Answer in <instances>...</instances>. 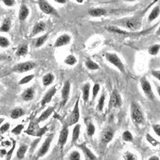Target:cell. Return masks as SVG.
Returning <instances> with one entry per match:
<instances>
[{
    "label": "cell",
    "mask_w": 160,
    "mask_h": 160,
    "mask_svg": "<svg viewBox=\"0 0 160 160\" xmlns=\"http://www.w3.org/2000/svg\"><path fill=\"white\" fill-rule=\"evenodd\" d=\"M148 8L143 12L139 14V15L133 17H128V18H121V19L115 20L114 23L116 26L126 28V29L130 30V31H138L142 27V17H143L142 15L145 14L146 11H148Z\"/></svg>",
    "instance_id": "6da1fadb"
},
{
    "label": "cell",
    "mask_w": 160,
    "mask_h": 160,
    "mask_svg": "<svg viewBox=\"0 0 160 160\" xmlns=\"http://www.w3.org/2000/svg\"><path fill=\"white\" fill-rule=\"evenodd\" d=\"M131 116L135 123L142 124L144 122V115L142 110L137 102H132L131 104Z\"/></svg>",
    "instance_id": "7a4b0ae2"
},
{
    "label": "cell",
    "mask_w": 160,
    "mask_h": 160,
    "mask_svg": "<svg viewBox=\"0 0 160 160\" xmlns=\"http://www.w3.org/2000/svg\"><path fill=\"white\" fill-rule=\"evenodd\" d=\"M105 58L108 62L111 63L113 66H115L120 72L125 74V67H124L123 62H122V60L120 59L119 57L115 53H106Z\"/></svg>",
    "instance_id": "3957f363"
},
{
    "label": "cell",
    "mask_w": 160,
    "mask_h": 160,
    "mask_svg": "<svg viewBox=\"0 0 160 160\" xmlns=\"http://www.w3.org/2000/svg\"><path fill=\"white\" fill-rule=\"evenodd\" d=\"M80 118V112H79V98H77L76 102H75V107L73 108L71 114L69 115V117L67 119L66 126L70 127V126L75 125L78 123V120Z\"/></svg>",
    "instance_id": "277c9868"
},
{
    "label": "cell",
    "mask_w": 160,
    "mask_h": 160,
    "mask_svg": "<svg viewBox=\"0 0 160 160\" xmlns=\"http://www.w3.org/2000/svg\"><path fill=\"white\" fill-rule=\"evenodd\" d=\"M37 2H38L40 10L43 13H45L47 15H54V16L60 18V15L58 11L55 9L53 6H51L49 3L48 0H37Z\"/></svg>",
    "instance_id": "5b68a950"
},
{
    "label": "cell",
    "mask_w": 160,
    "mask_h": 160,
    "mask_svg": "<svg viewBox=\"0 0 160 160\" xmlns=\"http://www.w3.org/2000/svg\"><path fill=\"white\" fill-rule=\"evenodd\" d=\"M36 63L32 62V61H28V62H20V63H18L15 66H14V68H12L11 71L15 73H18V74L28 72V71H31V70L35 69V68H36Z\"/></svg>",
    "instance_id": "8992f818"
},
{
    "label": "cell",
    "mask_w": 160,
    "mask_h": 160,
    "mask_svg": "<svg viewBox=\"0 0 160 160\" xmlns=\"http://www.w3.org/2000/svg\"><path fill=\"white\" fill-rule=\"evenodd\" d=\"M54 136H55V135H54V134H51V135H50L48 138H46L45 141L43 142V143L41 145V147L39 148L38 151H37V158H42V157H43L44 155H46L48 154L50 148H51V143H52Z\"/></svg>",
    "instance_id": "52a82bcc"
},
{
    "label": "cell",
    "mask_w": 160,
    "mask_h": 160,
    "mask_svg": "<svg viewBox=\"0 0 160 160\" xmlns=\"http://www.w3.org/2000/svg\"><path fill=\"white\" fill-rule=\"evenodd\" d=\"M70 93H71V82L69 80H67L62 87V91H61V102L59 104L60 108L65 107L67 102H68L70 98Z\"/></svg>",
    "instance_id": "ba28073f"
},
{
    "label": "cell",
    "mask_w": 160,
    "mask_h": 160,
    "mask_svg": "<svg viewBox=\"0 0 160 160\" xmlns=\"http://www.w3.org/2000/svg\"><path fill=\"white\" fill-rule=\"evenodd\" d=\"M140 84H141V88H142V91H143L144 95H146L147 98H148L151 100H155V97L154 93L152 91V87H151V83L148 80V78H145V77H142L141 79H140Z\"/></svg>",
    "instance_id": "9c48e42d"
},
{
    "label": "cell",
    "mask_w": 160,
    "mask_h": 160,
    "mask_svg": "<svg viewBox=\"0 0 160 160\" xmlns=\"http://www.w3.org/2000/svg\"><path fill=\"white\" fill-rule=\"evenodd\" d=\"M122 98L120 96L119 93L118 92L116 89L113 90L112 93L110 98L109 103H108V108L112 109V108H119L122 106Z\"/></svg>",
    "instance_id": "30bf717a"
},
{
    "label": "cell",
    "mask_w": 160,
    "mask_h": 160,
    "mask_svg": "<svg viewBox=\"0 0 160 160\" xmlns=\"http://www.w3.org/2000/svg\"><path fill=\"white\" fill-rule=\"evenodd\" d=\"M115 130L111 127H107L101 133V143L107 145L112 141L115 136Z\"/></svg>",
    "instance_id": "8fae6325"
},
{
    "label": "cell",
    "mask_w": 160,
    "mask_h": 160,
    "mask_svg": "<svg viewBox=\"0 0 160 160\" xmlns=\"http://www.w3.org/2000/svg\"><path fill=\"white\" fill-rule=\"evenodd\" d=\"M68 135H69V127L68 126H63L62 130L60 131L59 136H58V143L59 145L61 150L63 149L64 146L66 145L68 139Z\"/></svg>",
    "instance_id": "7c38bea8"
},
{
    "label": "cell",
    "mask_w": 160,
    "mask_h": 160,
    "mask_svg": "<svg viewBox=\"0 0 160 160\" xmlns=\"http://www.w3.org/2000/svg\"><path fill=\"white\" fill-rule=\"evenodd\" d=\"M56 92H57L56 87H55V86H54V87H51V88H50V89L48 90L47 92H46V94L43 95V97H42V100H41V102H40L41 106H42V107H43V106H46L47 104L49 103L51 100H52L53 97L55 96V95L56 94Z\"/></svg>",
    "instance_id": "4fadbf2b"
},
{
    "label": "cell",
    "mask_w": 160,
    "mask_h": 160,
    "mask_svg": "<svg viewBox=\"0 0 160 160\" xmlns=\"http://www.w3.org/2000/svg\"><path fill=\"white\" fill-rule=\"evenodd\" d=\"M71 40V37L68 34H63V35H61L55 42V48H62L64 46L68 45Z\"/></svg>",
    "instance_id": "5bb4252c"
},
{
    "label": "cell",
    "mask_w": 160,
    "mask_h": 160,
    "mask_svg": "<svg viewBox=\"0 0 160 160\" xmlns=\"http://www.w3.org/2000/svg\"><path fill=\"white\" fill-rule=\"evenodd\" d=\"M77 146H78V148H79L81 151H82L86 158H88L89 160H97V158L96 156H95V154L91 151V149H89V148L87 147L86 143H81L78 144V145Z\"/></svg>",
    "instance_id": "9a60e30c"
},
{
    "label": "cell",
    "mask_w": 160,
    "mask_h": 160,
    "mask_svg": "<svg viewBox=\"0 0 160 160\" xmlns=\"http://www.w3.org/2000/svg\"><path fill=\"white\" fill-rule=\"evenodd\" d=\"M30 15V10L28 8V6H26L25 4H22L20 7L19 11H18V19L21 22L25 21L27 18H28Z\"/></svg>",
    "instance_id": "2e32d148"
},
{
    "label": "cell",
    "mask_w": 160,
    "mask_h": 160,
    "mask_svg": "<svg viewBox=\"0 0 160 160\" xmlns=\"http://www.w3.org/2000/svg\"><path fill=\"white\" fill-rule=\"evenodd\" d=\"M39 127H38V123L35 121H31L30 122V125L27 131H25L28 135H32V136H37V133H38Z\"/></svg>",
    "instance_id": "e0dca14e"
},
{
    "label": "cell",
    "mask_w": 160,
    "mask_h": 160,
    "mask_svg": "<svg viewBox=\"0 0 160 160\" xmlns=\"http://www.w3.org/2000/svg\"><path fill=\"white\" fill-rule=\"evenodd\" d=\"M54 111H55V107H49L48 109L45 110V111L41 114V115H40L38 118V119L36 120V122H38V123H40V122H43V121H45V120H47L50 116H51V114L54 112Z\"/></svg>",
    "instance_id": "ac0fdd59"
},
{
    "label": "cell",
    "mask_w": 160,
    "mask_h": 160,
    "mask_svg": "<svg viewBox=\"0 0 160 160\" xmlns=\"http://www.w3.org/2000/svg\"><path fill=\"white\" fill-rule=\"evenodd\" d=\"M88 14L91 17H102L105 16L107 15V10L104 8H91L88 11Z\"/></svg>",
    "instance_id": "d6986e66"
},
{
    "label": "cell",
    "mask_w": 160,
    "mask_h": 160,
    "mask_svg": "<svg viewBox=\"0 0 160 160\" xmlns=\"http://www.w3.org/2000/svg\"><path fill=\"white\" fill-rule=\"evenodd\" d=\"M46 28V24L43 22H38L37 23H35V25L34 26L33 28L32 31H31V36H35V35H38L39 33L44 31Z\"/></svg>",
    "instance_id": "ffe728a7"
},
{
    "label": "cell",
    "mask_w": 160,
    "mask_h": 160,
    "mask_svg": "<svg viewBox=\"0 0 160 160\" xmlns=\"http://www.w3.org/2000/svg\"><path fill=\"white\" fill-rule=\"evenodd\" d=\"M34 97H35V89L33 88H28L22 94V98L24 101H26V102H28V101L32 100L34 98Z\"/></svg>",
    "instance_id": "44dd1931"
},
{
    "label": "cell",
    "mask_w": 160,
    "mask_h": 160,
    "mask_svg": "<svg viewBox=\"0 0 160 160\" xmlns=\"http://www.w3.org/2000/svg\"><path fill=\"white\" fill-rule=\"evenodd\" d=\"M80 129H81V126L79 124H75V127L72 130V137H71V142H72L73 144L76 143L77 141L79 138Z\"/></svg>",
    "instance_id": "7402d4cb"
},
{
    "label": "cell",
    "mask_w": 160,
    "mask_h": 160,
    "mask_svg": "<svg viewBox=\"0 0 160 160\" xmlns=\"http://www.w3.org/2000/svg\"><path fill=\"white\" fill-rule=\"evenodd\" d=\"M11 21L10 18H6L0 26V32L8 33L11 31Z\"/></svg>",
    "instance_id": "603a6c76"
},
{
    "label": "cell",
    "mask_w": 160,
    "mask_h": 160,
    "mask_svg": "<svg viewBox=\"0 0 160 160\" xmlns=\"http://www.w3.org/2000/svg\"><path fill=\"white\" fill-rule=\"evenodd\" d=\"M90 90H91V84L89 82L84 84L82 88V98H83L84 102H88L90 98Z\"/></svg>",
    "instance_id": "cb8c5ba5"
},
{
    "label": "cell",
    "mask_w": 160,
    "mask_h": 160,
    "mask_svg": "<svg viewBox=\"0 0 160 160\" xmlns=\"http://www.w3.org/2000/svg\"><path fill=\"white\" fill-rule=\"evenodd\" d=\"M159 14H160V10H159V6L157 5L156 7L153 8L151 10V11L150 12L149 15H148V22H151L154 20L156 19L158 16H159Z\"/></svg>",
    "instance_id": "d4e9b609"
},
{
    "label": "cell",
    "mask_w": 160,
    "mask_h": 160,
    "mask_svg": "<svg viewBox=\"0 0 160 160\" xmlns=\"http://www.w3.org/2000/svg\"><path fill=\"white\" fill-rule=\"evenodd\" d=\"M24 114H25V111H24V110L22 108H16L11 111L10 116H11V118L12 119H17V118L22 117Z\"/></svg>",
    "instance_id": "484cf974"
},
{
    "label": "cell",
    "mask_w": 160,
    "mask_h": 160,
    "mask_svg": "<svg viewBox=\"0 0 160 160\" xmlns=\"http://www.w3.org/2000/svg\"><path fill=\"white\" fill-rule=\"evenodd\" d=\"M105 29L107 31H110V32L115 33V34H118V35H128L129 34L128 31L120 29V28H118V27H115V26H108V27H106Z\"/></svg>",
    "instance_id": "4316f807"
},
{
    "label": "cell",
    "mask_w": 160,
    "mask_h": 160,
    "mask_svg": "<svg viewBox=\"0 0 160 160\" xmlns=\"http://www.w3.org/2000/svg\"><path fill=\"white\" fill-rule=\"evenodd\" d=\"M28 151V146L27 145H21L19 147L18 150H17L16 152V156L18 160H22L23 159L24 157H25L26 153Z\"/></svg>",
    "instance_id": "83f0119b"
},
{
    "label": "cell",
    "mask_w": 160,
    "mask_h": 160,
    "mask_svg": "<svg viewBox=\"0 0 160 160\" xmlns=\"http://www.w3.org/2000/svg\"><path fill=\"white\" fill-rule=\"evenodd\" d=\"M54 80H55V76L52 73H48L47 75L42 77V84L44 87H48V86L51 85V83L54 82Z\"/></svg>",
    "instance_id": "f1b7e54d"
},
{
    "label": "cell",
    "mask_w": 160,
    "mask_h": 160,
    "mask_svg": "<svg viewBox=\"0 0 160 160\" xmlns=\"http://www.w3.org/2000/svg\"><path fill=\"white\" fill-rule=\"evenodd\" d=\"M85 66L86 68L90 70V71H96V70L99 69V65L95 62H94L93 60L90 59V58L86 59Z\"/></svg>",
    "instance_id": "f546056e"
},
{
    "label": "cell",
    "mask_w": 160,
    "mask_h": 160,
    "mask_svg": "<svg viewBox=\"0 0 160 160\" xmlns=\"http://www.w3.org/2000/svg\"><path fill=\"white\" fill-rule=\"evenodd\" d=\"M48 38V34H46V35H42V36H39L38 38H37L36 39H35V48H40V47H42V46L47 42Z\"/></svg>",
    "instance_id": "4dcf8cb0"
},
{
    "label": "cell",
    "mask_w": 160,
    "mask_h": 160,
    "mask_svg": "<svg viewBox=\"0 0 160 160\" xmlns=\"http://www.w3.org/2000/svg\"><path fill=\"white\" fill-rule=\"evenodd\" d=\"M28 53V45H22L17 49L15 55L18 57L24 56Z\"/></svg>",
    "instance_id": "1f68e13d"
},
{
    "label": "cell",
    "mask_w": 160,
    "mask_h": 160,
    "mask_svg": "<svg viewBox=\"0 0 160 160\" xmlns=\"http://www.w3.org/2000/svg\"><path fill=\"white\" fill-rule=\"evenodd\" d=\"M64 62L68 66H74L77 63V58L73 55H69L65 58Z\"/></svg>",
    "instance_id": "d6a6232c"
},
{
    "label": "cell",
    "mask_w": 160,
    "mask_h": 160,
    "mask_svg": "<svg viewBox=\"0 0 160 160\" xmlns=\"http://www.w3.org/2000/svg\"><path fill=\"white\" fill-rule=\"evenodd\" d=\"M122 139L125 141V142H132L134 141V137H133L132 134L131 133L130 131H125L123 133H122Z\"/></svg>",
    "instance_id": "836d02e7"
},
{
    "label": "cell",
    "mask_w": 160,
    "mask_h": 160,
    "mask_svg": "<svg viewBox=\"0 0 160 160\" xmlns=\"http://www.w3.org/2000/svg\"><path fill=\"white\" fill-rule=\"evenodd\" d=\"M160 49V45L159 44H154V45L151 46L148 49V52L151 55H156L158 54V51Z\"/></svg>",
    "instance_id": "e575fe53"
},
{
    "label": "cell",
    "mask_w": 160,
    "mask_h": 160,
    "mask_svg": "<svg viewBox=\"0 0 160 160\" xmlns=\"http://www.w3.org/2000/svg\"><path fill=\"white\" fill-rule=\"evenodd\" d=\"M95 133V127L92 122H88L87 125V134L89 137H92Z\"/></svg>",
    "instance_id": "d590c367"
},
{
    "label": "cell",
    "mask_w": 160,
    "mask_h": 160,
    "mask_svg": "<svg viewBox=\"0 0 160 160\" xmlns=\"http://www.w3.org/2000/svg\"><path fill=\"white\" fill-rule=\"evenodd\" d=\"M123 160H138V157L134 153L128 151L123 154Z\"/></svg>",
    "instance_id": "8d00e7d4"
},
{
    "label": "cell",
    "mask_w": 160,
    "mask_h": 160,
    "mask_svg": "<svg viewBox=\"0 0 160 160\" xmlns=\"http://www.w3.org/2000/svg\"><path fill=\"white\" fill-rule=\"evenodd\" d=\"M105 99H106L105 94H102V95H100V98L99 99H98V106H97L98 110L99 111H102V110H103L104 105H105Z\"/></svg>",
    "instance_id": "74e56055"
},
{
    "label": "cell",
    "mask_w": 160,
    "mask_h": 160,
    "mask_svg": "<svg viewBox=\"0 0 160 160\" xmlns=\"http://www.w3.org/2000/svg\"><path fill=\"white\" fill-rule=\"evenodd\" d=\"M34 78H35V75H27V76L21 78V80H19L18 84H19V85H25V84H28V82H31V80H32Z\"/></svg>",
    "instance_id": "f35d334b"
},
{
    "label": "cell",
    "mask_w": 160,
    "mask_h": 160,
    "mask_svg": "<svg viewBox=\"0 0 160 160\" xmlns=\"http://www.w3.org/2000/svg\"><path fill=\"white\" fill-rule=\"evenodd\" d=\"M10 41L7 37L0 36V48H8L10 46Z\"/></svg>",
    "instance_id": "ab89813d"
},
{
    "label": "cell",
    "mask_w": 160,
    "mask_h": 160,
    "mask_svg": "<svg viewBox=\"0 0 160 160\" xmlns=\"http://www.w3.org/2000/svg\"><path fill=\"white\" fill-rule=\"evenodd\" d=\"M146 138L148 140V142H149L151 145L154 146V147H156V146L159 145V141L153 138L150 134H147V135H146Z\"/></svg>",
    "instance_id": "60d3db41"
},
{
    "label": "cell",
    "mask_w": 160,
    "mask_h": 160,
    "mask_svg": "<svg viewBox=\"0 0 160 160\" xmlns=\"http://www.w3.org/2000/svg\"><path fill=\"white\" fill-rule=\"evenodd\" d=\"M68 160H81V155L79 151H73L68 156Z\"/></svg>",
    "instance_id": "b9f144b4"
},
{
    "label": "cell",
    "mask_w": 160,
    "mask_h": 160,
    "mask_svg": "<svg viewBox=\"0 0 160 160\" xmlns=\"http://www.w3.org/2000/svg\"><path fill=\"white\" fill-rule=\"evenodd\" d=\"M23 129H24V126L22 125V124H18V125H17L15 128H14L12 130H11V133L15 135H18L21 134V132H22Z\"/></svg>",
    "instance_id": "7bdbcfd3"
},
{
    "label": "cell",
    "mask_w": 160,
    "mask_h": 160,
    "mask_svg": "<svg viewBox=\"0 0 160 160\" xmlns=\"http://www.w3.org/2000/svg\"><path fill=\"white\" fill-rule=\"evenodd\" d=\"M100 91V85L98 83H95L92 89V101L95 100V98H96V96L98 95V92Z\"/></svg>",
    "instance_id": "ee69618b"
},
{
    "label": "cell",
    "mask_w": 160,
    "mask_h": 160,
    "mask_svg": "<svg viewBox=\"0 0 160 160\" xmlns=\"http://www.w3.org/2000/svg\"><path fill=\"white\" fill-rule=\"evenodd\" d=\"M11 128V124L10 122H5V123H2V125L0 126V131L1 133H5L7 131H8Z\"/></svg>",
    "instance_id": "f6af8a7d"
},
{
    "label": "cell",
    "mask_w": 160,
    "mask_h": 160,
    "mask_svg": "<svg viewBox=\"0 0 160 160\" xmlns=\"http://www.w3.org/2000/svg\"><path fill=\"white\" fill-rule=\"evenodd\" d=\"M2 3L6 6V7H8V8H11V7H14V6L16 4L15 0H2Z\"/></svg>",
    "instance_id": "bcb514c9"
},
{
    "label": "cell",
    "mask_w": 160,
    "mask_h": 160,
    "mask_svg": "<svg viewBox=\"0 0 160 160\" xmlns=\"http://www.w3.org/2000/svg\"><path fill=\"white\" fill-rule=\"evenodd\" d=\"M152 128L158 137L160 136V125L159 124H153Z\"/></svg>",
    "instance_id": "7dc6e473"
},
{
    "label": "cell",
    "mask_w": 160,
    "mask_h": 160,
    "mask_svg": "<svg viewBox=\"0 0 160 160\" xmlns=\"http://www.w3.org/2000/svg\"><path fill=\"white\" fill-rule=\"evenodd\" d=\"M151 75L155 78H157V80L160 79V71L159 70H157V71H151Z\"/></svg>",
    "instance_id": "c3c4849f"
},
{
    "label": "cell",
    "mask_w": 160,
    "mask_h": 160,
    "mask_svg": "<svg viewBox=\"0 0 160 160\" xmlns=\"http://www.w3.org/2000/svg\"><path fill=\"white\" fill-rule=\"evenodd\" d=\"M55 1L56 2H58V3H60V4H64L68 2V0H55Z\"/></svg>",
    "instance_id": "681fc988"
},
{
    "label": "cell",
    "mask_w": 160,
    "mask_h": 160,
    "mask_svg": "<svg viewBox=\"0 0 160 160\" xmlns=\"http://www.w3.org/2000/svg\"><path fill=\"white\" fill-rule=\"evenodd\" d=\"M148 160H159V158L158 156H156V155H153V156L150 157Z\"/></svg>",
    "instance_id": "f907efd6"
},
{
    "label": "cell",
    "mask_w": 160,
    "mask_h": 160,
    "mask_svg": "<svg viewBox=\"0 0 160 160\" xmlns=\"http://www.w3.org/2000/svg\"><path fill=\"white\" fill-rule=\"evenodd\" d=\"M5 58H6L5 56H3L2 54H0V61H2V60H4Z\"/></svg>",
    "instance_id": "816d5d0a"
},
{
    "label": "cell",
    "mask_w": 160,
    "mask_h": 160,
    "mask_svg": "<svg viewBox=\"0 0 160 160\" xmlns=\"http://www.w3.org/2000/svg\"><path fill=\"white\" fill-rule=\"evenodd\" d=\"M4 120H5V118H0V126L2 125V123H3Z\"/></svg>",
    "instance_id": "f5cc1de1"
},
{
    "label": "cell",
    "mask_w": 160,
    "mask_h": 160,
    "mask_svg": "<svg viewBox=\"0 0 160 160\" xmlns=\"http://www.w3.org/2000/svg\"><path fill=\"white\" fill-rule=\"evenodd\" d=\"M124 1H126V2H135L136 0H124Z\"/></svg>",
    "instance_id": "db71d44e"
},
{
    "label": "cell",
    "mask_w": 160,
    "mask_h": 160,
    "mask_svg": "<svg viewBox=\"0 0 160 160\" xmlns=\"http://www.w3.org/2000/svg\"><path fill=\"white\" fill-rule=\"evenodd\" d=\"M0 92H1V86H0Z\"/></svg>",
    "instance_id": "11a10c76"
},
{
    "label": "cell",
    "mask_w": 160,
    "mask_h": 160,
    "mask_svg": "<svg viewBox=\"0 0 160 160\" xmlns=\"http://www.w3.org/2000/svg\"><path fill=\"white\" fill-rule=\"evenodd\" d=\"M88 1H90V0H88Z\"/></svg>",
    "instance_id": "9f6ffc18"
},
{
    "label": "cell",
    "mask_w": 160,
    "mask_h": 160,
    "mask_svg": "<svg viewBox=\"0 0 160 160\" xmlns=\"http://www.w3.org/2000/svg\"><path fill=\"white\" fill-rule=\"evenodd\" d=\"M0 68H1V67H0Z\"/></svg>",
    "instance_id": "6f0895ef"
}]
</instances>
